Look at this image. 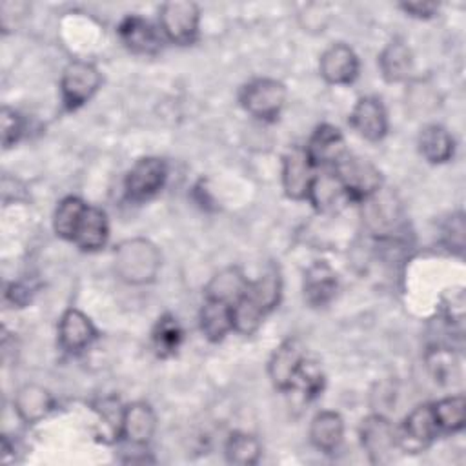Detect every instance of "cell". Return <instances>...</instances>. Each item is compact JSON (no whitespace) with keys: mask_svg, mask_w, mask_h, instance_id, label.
Instances as JSON below:
<instances>
[{"mask_svg":"<svg viewBox=\"0 0 466 466\" xmlns=\"http://www.w3.org/2000/svg\"><path fill=\"white\" fill-rule=\"evenodd\" d=\"M379 67L386 82H402L413 69V56L410 47L400 42H390L379 55Z\"/></svg>","mask_w":466,"mask_h":466,"instance_id":"22","label":"cell"},{"mask_svg":"<svg viewBox=\"0 0 466 466\" xmlns=\"http://www.w3.org/2000/svg\"><path fill=\"white\" fill-rule=\"evenodd\" d=\"M286 102V87L273 78H257L244 86L240 93L242 107L262 120L275 118Z\"/></svg>","mask_w":466,"mask_h":466,"instance_id":"3","label":"cell"},{"mask_svg":"<svg viewBox=\"0 0 466 466\" xmlns=\"http://www.w3.org/2000/svg\"><path fill=\"white\" fill-rule=\"evenodd\" d=\"M302 289H304V299L309 306L313 308L326 306L335 297L337 275L329 268V264L322 260L313 262L304 273Z\"/></svg>","mask_w":466,"mask_h":466,"instance_id":"15","label":"cell"},{"mask_svg":"<svg viewBox=\"0 0 466 466\" xmlns=\"http://www.w3.org/2000/svg\"><path fill=\"white\" fill-rule=\"evenodd\" d=\"M344 435L342 417L335 411H319L309 424V441L320 451H333L339 448Z\"/></svg>","mask_w":466,"mask_h":466,"instance_id":"20","label":"cell"},{"mask_svg":"<svg viewBox=\"0 0 466 466\" xmlns=\"http://www.w3.org/2000/svg\"><path fill=\"white\" fill-rule=\"evenodd\" d=\"M322 386H324V375L320 368L315 362H309L304 359L297 371L293 388H300L306 399H313L322 391Z\"/></svg>","mask_w":466,"mask_h":466,"instance_id":"33","label":"cell"},{"mask_svg":"<svg viewBox=\"0 0 466 466\" xmlns=\"http://www.w3.org/2000/svg\"><path fill=\"white\" fill-rule=\"evenodd\" d=\"M351 127L366 140L379 142L388 131V118L379 98L362 96L350 115Z\"/></svg>","mask_w":466,"mask_h":466,"instance_id":"12","label":"cell"},{"mask_svg":"<svg viewBox=\"0 0 466 466\" xmlns=\"http://www.w3.org/2000/svg\"><path fill=\"white\" fill-rule=\"evenodd\" d=\"M96 337L95 326L80 309H67L58 324V342L67 351H80L87 348Z\"/></svg>","mask_w":466,"mask_h":466,"instance_id":"16","label":"cell"},{"mask_svg":"<svg viewBox=\"0 0 466 466\" xmlns=\"http://www.w3.org/2000/svg\"><path fill=\"white\" fill-rule=\"evenodd\" d=\"M319 71L329 84H350L359 75V58L350 46L339 42L320 55Z\"/></svg>","mask_w":466,"mask_h":466,"instance_id":"10","label":"cell"},{"mask_svg":"<svg viewBox=\"0 0 466 466\" xmlns=\"http://www.w3.org/2000/svg\"><path fill=\"white\" fill-rule=\"evenodd\" d=\"M426 364L435 382H441V384H450L455 379L459 370L457 357L448 348H433L426 355Z\"/></svg>","mask_w":466,"mask_h":466,"instance_id":"32","label":"cell"},{"mask_svg":"<svg viewBox=\"0 0 466 466\" xmlns=\"http://www.w3.org/2000/svg\"><path fill=\"white\" fill-rule=\"evenodd\" d=\"M309 162L315 166L339 164L346 157V142L342 133L329 124H320L304 147Z\"/></svg>","mask_w":466,"mask_h":466,"instance_id":"9","label":"cell"},{"mask_svg":"<svg viewBox=\"0 0 466 466\" xmlns=\"http://www.w3.org/2000/svg\"><path fill=\"white\" fill-rule=\"evenodd\" d=\"M335 175L342 182L350 200L364 202L382 186L380 171L371 162L359 157H344L335 166Z\"/></svg>","mask_w":466,"mask_h":466,"instance_id":"2","label":"cell"},{"mask_svg":"<svg viewBox=\"0 0 466 466\" xmlns=\"http://www.w3.org/2000/svg\"><path fill=\"white\" fill-rule=\"evenodd\" d=\"M5 297L11 299V302L16 306H24L29 300V289L24 288L22 284H11L5 289Z\"/></svg>","mask_w":466,"mask_h":466,"instance_id":"37","label":"cell"},{"mask_svg":"<svg viewBox=\"0 0 466 466\" xmlns=\"http://www.w3.org/2000/svg\"><path fill=\"white\" fill-rule=\"evenodd\" d=\"M433 415L439 430L459 431L466 420V402L462 395L446 397L435 404H431Z\"/></svg>","mask_w":466,"mask_h":466,"instance_id":"29","label":"cell"},{"mask_svg":"<svg viewBox=\"0 0 466 466\" xmlns=\"http://www.w3.org/2000/svg\"><path fill=\"white\" fill-rule=\"evenodd\" d=\"M419 151L431 164L448 162L453 155V138L446 127L439 124H428L420 129Z\"/></svg>","mask_w":466,"mask_h":466,"instance_id":"24","label":"cell"},{"mask_svg":"<svg viewBox=\"0 0 466 466\" xmlns=\"http://www.w3.org/2000/svg\"><path fill=\"white\" fill-rule=\"evenodd\" d=\"M115 273L127 284H149L160 269V253L146 238H127L115 249Z\"/></svg>","mask_w":466,"mask_h":466,"instance_id":"1","label":"cell"},{"mask_svg":"<svg viewBox=\"0 0 466 466\" xmlns=\"http://www.w3.org/2000/svg\"><path fill=\"white\" fill-rule=\"evenodd\" d=\"M182 340V329L173 315H162L153 329V342L158 355H173Z\"/></svg>","mask_w":466,"mask_h":466,"instance_id":"31","label":"cell"},{"mask_svg":"<svg viewBox=\"0 0 466 466\" xmlns=\"http://www.w3.org/2000/svg\"><path fill=\"white\" fill-rule=\"evenodd\" d=\"M313 177V164L309 162L304 147H293L286 153L282 162V186L289 198H308Z\"/></svg>","mask_w":466,"mask_h":466,"instance_id":"11","label":"cell"},{"mask_svg":"<svg viewBox=\"0 0 466 466\" xmlns=\"http://www.w3.org/2000/svg\"><path fill=\"white\" fill-rule=\"evenodd\" d=\"M0 120H2V144L7 149L13 144H16L18 138L22 137L24 120H22V116L15 109H11L7 106L2 107Z\"/></svg>","mask_w":466,"mask_h":466,"instance_id":"34","label":"cell"},{"mask_svg":"<svg viewBox=\"0 0 466 466\" xmlns=\"http://www.w3.org/2000/svg\"><path fill=\"white\" fill-rule=\"evenodd\" d=\"M233 329L231 304L217 299H206L200 309V331L211 342H218L226 333Z\"/></svg>","mask_w":466,"mask_h":466,"instance_id":"23","label":"cell"},{"mask_svg":"<svg viewBox=\"0 0 466 466\" xmlns=\"http://www.w3.org/2000/svg\"><path fill=\"white\" fill-rule=\"evenodd\" d=\"M360 442L373 462H384L397 446V433L384 415H370L360 424Z\"/></svg>","mask_w":466,"mask_h":466,"instance_id":"8","label":"cell"},{"mask_svg":"<svg viewBox=\"0 0 466 466\" xmlns=\"http://www.w3.org/2000/svg\"><path fill=\"white\" fill-rule=\"evenodd\" d=\"M308 200L319 209V211H335L344 206L346 200H350L342 182L335 173H320L315 175L308 191Z\"/></svg>","mask_w":466,"mask_h":466,"instance_id":"19","label":"cell"},{"mask_svg":"<svg viewBox=\"0 0 466 466\" xmlns=\"http://www.w3.org/2000/svg\"><path fill=\"white\" fill-rule=\"evenodd\" d=\"M13 404H15L16 415L24 422L35 424V422L42 420L51 411L53 397L46 388H42L38 384H24L16 391Z\"/></svg>","mask_w":466,"mask_h":466,"instance_id":"17","label":"cell"},{"mask_svg":"<svg viewBox=\"0 0 466 466\" xmlns=\"http://www.w3.org/2000/svg\"><path fill=\"white\" fill-rule=\"evenodd\" d=\"M118 36L133 53L153 55L160 49V36L157 29L138 15H129L118 24Z\"/></svg>","mask_w":466,"mask_h":466,"instance_id":"13","label":"cell"},{"mask_svg":"<svg viewBox=\"0 0 466 466\" xmlns=\"http://www.w3.org/2000/svg\"><path fill=\"white\" fill-rule=\"evenodd\" d=\"M86 208L87 206L78 197H66L55 211V218H53L55 233L64 240H75V235Z\"/></svg>","mask_w":466,"mask_h":466,"instance_id":"27","label":"cell"},{"mask_svg":"<svg viewBox=\"0 0 466 466\" xmlns=\"http://www.w3.org/2000/svg\"><path fill=\"white\" fill-rule=\"evenodd\" d=\"M439 426L431 404H420L406 415L402 422V444L408 450L424 448L437 435Z\"/></svg>","mask_w":466,"mask_h":466,"instance_id":"14","label":"cell"},{"mask_svg":"<svg viewBox=\"0 0 466 466\" xmlns=\"http://www.w3.org/2000/svg\"><path fill=\"white\" fill-rule=\"evenodd\" d=\"M107 235H109V228H107L106 213L98 208L87 206L80 218L73 242L86 251H95L106 244Z\"/></svg>","mask_w":466,"mask_h":466,"instance_id":"21","label":"cell"},{"mask_svg":"<svg viewBox=\"0 0 466 466\" xmlns=\"http://www.w3.org/2000/svg\"><path fill=\"white\" fill-rule=\"evenodd\" d=\"M306 359V350L300 339H286L271 355L268 373L275 388L288 391L293 390L297 371Z\"/></svg>","mask_w":466,"mask_h":466,"instance_id":"7","label":"cell"},{"mask_svg":"<svg viewBox=\"0 0 466 466\" xmlns=\"http://www.w3.org/2000/svg\"><path fill=\"white\" fill-rule=\"evenodd\" d=\"M248 293L266 309L271 311L280 299V277L279 269L269 268L258 280L249 282Z\"/></svg>","mask_w":466,"mask_h":466,"instance_id":"30","label":"cell"},{"mask_svg":"<svg viewBox=\"0 0 466 466\" xmlns=\"http://www.w3.org/2000/svg\"><path fill=\"white\" fill-rule=\"evenodd\" d=\"M260 442L255 435L244 433V431H235L229 435L226 442V459L231 464H255L260 457Z\"/></svg>","mask_w":466,"mask_h":466,"instance_id":"28","label":"cell"},{"mask_svg":"<svg viewBox=\"0 0 466 466\" xmlns=\"http://www.w3.org/2000/svg\"><path fill=\"white\" fill-rule=\"evenodd\" d=\"M400 7L417 18H430L439 9L435 2H406V4H400Z\"/></svg>","mask_w":466,"mask_h":466,"instance_id":"36","label":"cell"},{"mask_svg":"<svg viewBox=\"0 0 466 466\" xmlns=\"http://www.w3.org/2000/svg\"><path fill=\"white\" fill-rule=\"evenodd\" d=\"M167 177V167L164 160L157 157H146L133 164L126 175V193L131 200L142 202L157 195Z\"/></svg>","mask_w":466,"mask_h":466,"instance_id":"6","label":"cell"},{"mask_svg":"<svg viewBox=\"0 0 466 466\" xmlns=\"http://www.w3.org/2000/svg\"><path fill=\"white\" fill-rule=\"evenodd\" d=\"M162 33L175 44H191L198 33L200 13L197 4L175 0L160 5Z\"/></svg>","mask_w":466,"mask_h":466,"instance_id":"5","label":"cell"},{"mask_svg":"<svg viewBox=\"0 0 466 466\" xmlns=\"http://www.w3.org/2000/svg\"><path fill=\"white\" fill-rule=\"evenodd\" d=\"M249 286V280L242 275L238 268H228L217 273L206 286V299H217L229 302L233 306Z\"/></svg>","mask_w":466,"mask_h":466,"instance_id":"25","label":"cell"},{"mask_svg":"<svg viewBox=\"0 0 466 466\" xmlns=\"http://www.w3.org/2000/svg\"><path fill=\"white\" fill-rule=\"evenodd\" d=\"M155 426H157V417L149 404L133 402L124 408L120 435H124L129 442L146 444L153 437Z\"/></svg>","mask_w":466,"mask_h":466,"instance_id":"18","label":"cell"},{"mask_svg":"<svg viewBox=\"0 0 466 466\" xmlns=\"http://www.w3.org/2000/svg\"><path fill=\"white\" fill-rule=\"evenodd\" d=\"M100 87V73L93 64L71 62L66 66L60 80L62 102L66 109H76L86 104Z\"/></svg>","mask_w":466,"mask_h":466,"instance_id":"4","label":"cell"},{"mask_svg":"<svg viewBox=\"0 0 466 466\" xmlns=\"http://www.w3.org/2000/svg\"><path fill=\"white\" fill-rule=\"evenodd\" d=\"M266 313L268 311L246 289V293L231 306L233 329L240 335H251L260 328Z\"/></svg>","mask_w":466,"mask_h":466,"instance_id":"26","label":"cell"},{"mask_svg":"<svg viewBox=\"0 0 466 466\" xmlns=\"http://www.w3.org/2000/svg\"><path fill=\"white\" fill-rule=\"evenodd\" d=\"M442 231H444L442 235H444V240L450 246V249L462 251V248H464V218H462V213L451 215V218L448 220V224L444 226Z\"/></svg>","mask_w":466,"mask_h":466,"instance_id":"35","label":"cell"}]
</instances>
